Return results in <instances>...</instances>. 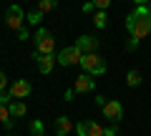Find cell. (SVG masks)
<instances>
[{
  "mask_svg": "<svg viewBox=\"0 0 151 136\" xmlns=\"http://www.w3.org/2000/svg\"><path fill=\"white\" fill-rule=\"evenodd\" d=\"M126 30L136 40L146 38L151 33V10H149V5H146L144 0H136V10L129 13V18H126Z\"/></svg>",
  "mask_w": 151,
  "mask_h": 136,
  "instance_id": "obj_1",
  "label": "cell"
},
{
  "mask_svg": "<svg viewBox=\"0 0 151 136\" xmlns=\"http://www.w3.org/2000/svg\"><path fill=\"white\" fill-rule=\"evenodd\" d=\"M35 53L38 55H55V40L48 28H38L35 30Z\"/></svg>",
  "mask_w": 151,
  "mask_h": 136,
  "instance_id": "obj_2",
  "label": "cell"
},
{
  "mask_svg": "<svg viewBox=\"0 0 151 136\" xmlns=\"http://www.w3.org/2000/svg\"><path fill=\"white\" fill-rule=\"evenodd\" d=\"M81 68H83V73H88V76L96 78V76H103V73H106V60L98 53H88V55H83Z\"/></svg>",
  "mask_w": 151,
  "mask_h": 136,
  "instance_id": "obj_3",
  "label": "cell"
},
{
  "mask_svg": "<svg viewBox=\"0 0 151 136\" xmlns=\"http://www.w3.org/2000/svg\"><path fill=\"white\" fill-rule=\"evenodd\" d=\"M83 60V53L76 45H65L60 53H55V63H60L63 68H68V65H81Z\"/></svg>",
  "mask_w": 151,
  "mask_h": 136,
  "instance_id": "obj_4",
  "label": "cell"
},
{
  "mask_svg": "<svg viewBox=\"0 0 151 136\" xmlns=\"http://www.w3.org/2000/svg\"><path fill=\"white\" fill-rule=\"evenodd\" d=\"M23 18H25V13L20 10V5H10L5 10V25L10 28V30H23Z\"/></svg>",
  "mask_w": 151,
  "mask_h": 136,
  "instance_id": "obj_5",
  "label": "cell"
},
{
  "mask_svg": "<svg viewBox=\"0 0 151 136\" xmlns=\"http://www.w3.org/2000/svg\"><path fill=\"white\" fill-rule=\"evenodd\" d=\"M103 126L101 124H96V121H91V119H83V121H78L76 124V134L78 136H103Z\"/></svg>",
  "mask_w": 151,
  "mask_h": 136,
  "instance_id": "obj_6",
  "label": "cell"
},
{
  "mask_svg": "<svg viewBox=\"0 0 151 136\" xmlns=\"http://www.w3.org/2000/svg\"><path fill=\"white\" fill-rule=\"evenodd\" d=\"M30 83L25 81V78H18V81H13V86H10V96L15 98V101H23V98H28L30 96Z\"/></svg>",
  "mask_w": 151,
  "mask_h": 136,
  "instance_id": "obj_7",
  "label": "cell"
},
{
  "mask_svg": "<svg viewBox=\"0 0 151 136\" xmlns=\"http://www.w3.org/2000/svg\"><path fill=\"white\" fill-rule=\"evenodd\" d=\"M103 116H106L108 121H113V124H119V121L124 119V106H121V101H108V104L103 106Z\"/></svg>",
  "mask_w": 151,
  "mask_h": 136,
  "instance_id": "obj_8",
  "label": "cell"
},
{
  "mask_svg": "<svg viewBox=\"0 0 151 136\" xmlns=\"http://www.w3.org/2000/svg\"><path fill=\"white\" fill-rule=\"evenodd\" d=\"M76 48L81 50L83 55L96 53V50H98V38H93V35H81V38L76 40Z\"/></svg>",
  "mask_w": 151,
  "mask_h": 136,
  "instance_id": "obj_9",
  "label": "cell"
},
{
  "mask_svg": "<svg viewBox=\"0 0 151 136\" xmlns=\"http://www.w3.org/2000/svg\"><path fill=\"white\" fill-rule=\"evenodd\" d=\"M93 88H96V81H93V76H88V73H81V76L76 78V83H73L76 93H91Z\"/></svg>",
  "mask_w": 151,
  "mask_h": 136,
  "instance_id": "obj_10",
  "label": "cell"
},
{
  "mask_svg": "<svg viewBox=\"0 0 151 136\" xmlns=\"http://www.w3.org/2000/svg\"><path fill=\"white\" fill-rule=\"evenodd\" d=\"M35 60H38V68H40L43 76H48L53 71V65H55V55H38L35 53Z\"/></svg>",
  "mask_w": 151,
  "mask_h": 136,
  "instance_id": "obj_11",
  "label": "cell"
},
{
  "mask_svg": "<svg viewBox=\"0 0 151 136\" xmlns=\"http://www.w3.org/2000/svg\"><path fill=\"white\" fill-rule=\"evenodd\" d=\"M70 131H73V121H70L68 116H58V119H55V134L65 136V134H70Z\"/></svg>",
  "mask_w": 151,
  "mask_h": 136,
  "instance_id": "obj_12",
  "label": "cell"
},
{
  "mask_svg": "<svg viewBox=\"0 0 151 136\" xmlns=\"http://www.w3.org/2000/svg\"><path fill=\"white\" fill-rule=\"evenodd\" d=\"M8 111H10L13 119H20V116H25V114H28V109H25V104H23V101H10Z\"/></svg>",
  "mask_w": 151,
  "mask_h": 136,
  "instance_id": "obj_13",
  "label": "cell"
},
{
  "mask_svg": "<svg viewBox=\"0 0 151 136\" xmlns=\"http://www.w3.org/2000/svg\"><path fill=\"white\" fill-rule=\"evenodd\" d=\"M126 83H129L131 88H136L141 83V73L139 71H129V73H126Z\"/></svg>",
  "mask_w": 151,
  "mask_h": 136,
  "instance_id": "obj_14",
  "label": "cell"
},
{
  "mask_svg": "<svg viewBox=\"0 0 151 136\" xmlns=\"http://www.w3.org/2000/svg\"><path fill=\"white\" fill-rule=\"evenodd\" d=\"M106 23H108L106 13H96V15H93V25H96V28H106Z\"/></svg>",
  "mask_w": 151,
  "mask_h": 136,
  "instance_id": "obj_15",
  "label": "cell"
},
{
  "mask_svg": "<svg viewBox=\"0 0 151 136\" xmlns=\"http://www.w3.org/2000/svg\"><path fill=\"white\" fill-rule=\"evenodd\" d=\"M55 5H58V3H53V0H40V3H38V10H40V13H48V10H53Z\"/></svg>",
  "mask_w": 151,
  "mask_h": 136,
  "instance_id": "obj_16",
  "label": "cell"
},
{
  "mask_svg": "<svg viewBox=\"0 0 151 136\" xmlns=\"http://www.w3.org/2000/svg\"><path fill=\"white\" fill-rule=\"evenodd\" d=\"M8 121H13V116H10V111H8V106L0 104V124H8Z\"/></svg>",
  "mask_w": 151,
  "mask_h": 136,
  "instance_id": "obj_17",
  "label": "cell"
},
{
  "mask_svg": "<svg viewBox=\"0 0 151 136\" xmlns=\"http://www.w3.org/2000/svg\"><path fill=\"white\" fill-rule=\"evenodd\" d=\"M30 134L43 136V124H40V121H33V124H30Z\"/></svg>",
  "mask_w": 151,
  "mask_h": 136,
  "instance_id": "obj_18",
  "label": "cell"
},
{
  "mask_svg": "<svg viewBox=\"0 0 151 136\" xmlns=\"http://www.w3.org/2000/svg\"><path fill=\"white\" fill-rule=\"evenodd\" d=\"M40 18H43V13H40V10H30V13H28V20L35 23V25L40 23Z\"/></svg>",
  "mask_w": 151,
  "mask_h": 136,
  "instance_id": "obj_19",
  "label": "cell"
},
{
  "mask_svg": "<svg viewBox=\"0 0 151 136\" xmlns=\"http://www.w3.org/2000/svg\"><path fill=\"white\" fill-rule=\"evenodd\" d=\"M10 91H3V93H0V104H3V106H10Z\"/></svg>",
  "mask_w": 151,
  "mask_h": 136,
  "instance_id": "obj_20",
  "label": "cell"
},
{
  "mask_svg": "<svg viewBox=\"0 0 151 136\" xmlns=\"http://www.w3.org/2000/svg\"><path fill=\"white\" fill-rule=\"evenodd\" d=\"M5 86H8V73H3V71H0V93L5 91Z\"/></svg>",
  "mask_w": 151,
  "mask_h": 136,
  "instance_id": "obj_21",
  "label": "cell"
},
{
  "mask_svg": "<svg viewBox=\"0 0 151 136\" xmlns=\"http://www.w3.org/2000/svg\"><path fill=\"white\" fill-rule=\"evenodd\" d=\"M108 5H111V3H108V0H96V8H98V10H108Z\"/></svg>",
  "mask_w": 151,
  "mask_h": 136,
  "instance_id": "obj_22",
  "label": "cell"
},
{
  "mask_svg": "<svg viewBox=\"0 0 151 136\" xmlns=\"http://www.w3.org/2000/svg\"><path fill=\"white\" fill-rule=\"evenodd\" d=\"M126 48H129V50H136V48H139V40H136V38H129V43H126Z\"/></svg>",
  "mask_w": 151,
  "mask_h": 136,
  "instance_id": "obj_23",
  "label": "cell"
},
{
  "mask_svg": "<svg viewBox=\"0 0 151 136\" xmlns=\"http://www.w3.org/2000/svg\"><path fill=\"white\" fill-rule=\"evenodd\" d=\"M116 134H119V129H116V126H111V129L103 131V136H116Z\"/></svg>",
  "mask_w": 151,
  "mask_h": 136,
  "instance_id": "obj_24",
  "label": "cell"
},
{
  "mask_svg": "<svg viewBox=\"0 0 151 136\" xmlns=\"http://www.w3.org/2000/svg\"><path fill=\"white\" fill-rule=\"evenodd\" d=\"M76 98V91H65V101H73Z\"/></svg>",
  "mask_w": 151,
  "mask_h": 136,
  "instance_id": "obj_25",
  "label": "cell"
},
{
  "mask_svg": "<svg viewBox=\"0 0 151 136\" xmlns=\"http://www.w3.org/2000/svg\"><path fill=\"white\" fill-rule=\"evenodd\" d=\"M8 136H18V134H8Z\"/></svg>",
  "mask_w": 151,
  "mask_h": 136,
  "instance_id": "obj_26",
  "label": "cell"
},
{
  "mask_svg": "<svg viewBox=\"0 0 151 136\" xmlns=\"http://www.w3.org/2000/svg\"><path fill=\"white\" fill-rule=\"evenodd\" d=\"M149 10H151V3H149Z\"/></svg>",
  "mask_w": 151,
  "mask_h": 136,
  "instance_id": "obj_27",
  "label": "cell"
}]
</instances>
